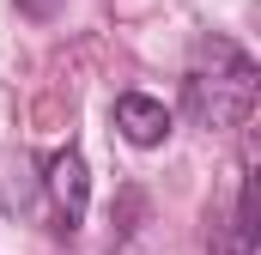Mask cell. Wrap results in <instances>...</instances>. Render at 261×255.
<instances>
[{"instance_id": "6da1fadb", "label": "cell", "mask_w": 261, "mask_h": 255, "mask_svg": "<svg viewBox=\"0 0 261 255\" xmlns=\"http://www.w3.org/2000/svg\"><path fill=\"white\" fill-rule=\"evenodd\" d=\"M255 104V61L231 37H206L182 73V110L195 128H237Z\"/></svg>"}, {"instance_id": "7a4b0ae2", "label": "cell", "mask_w": 261, "mask_h": 255, "mask_svg": "<svg viewBox=\"0 0 261 255\" xmlns=\"http://www.w3.org/2000/svg\"><path fill=\"white\" fill-rule=\"evenodd\" d=\"M43 194L55 207V231H79L85 225V207H91V176H85V158L67 146L43 164Z\"/></svg>"}, {"instance_id": "3957f363", "label": "cell", "mask_w": 261, "mask_h": 255, "mask_svg": "<svg viewBox=\"0 0 261 255\" xmlns=\"http://www.w3.org/2000/svg\"><path fill=\"white\" fill-rule=\"evenodd\" d=\"M116 128H122V140H134V146H164L170 110L158 97H146V91H122L116 97Z\"/></svg>"}, {"instance_id": "277c9868", "label": "cell", "mask_w": 261, "mask_h": 255, "mask_svg": "<svg viewBox=\"0 0 261 255\" xmlns=\"http://www.w3.org/2000/svg\"><path fill=\"white\" fill-rule=\"evenodd\" d=\"M213 255H255V237H243L237 225H225V231H213Z\"/></svg>"}, {"instance_id": "5b68a950", "label": "cell", "mask_w": 261, "mask_h": 255, "mask_svg": "<svg viewBox=\"0 0 261 255\" xmlns=\"http://www.w3.org/2000/svg\"><path fill=\"white\" fill-rule=\"evenodd\" d=\"M18 6H24V12H49L55 0H18Z\"/></svg>"}]
</instances>
